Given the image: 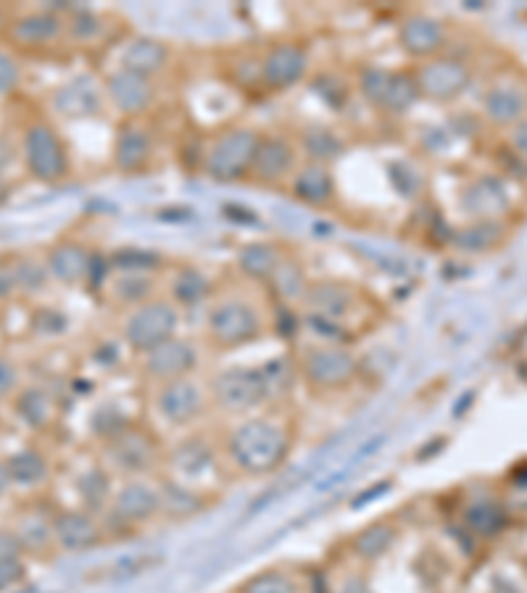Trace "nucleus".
Wrapping results in <instances>:
<instances>
[{
    "mask_svg": "<svg viewBox=\"0 0 527 593\" xmlns=\"http://www.w3.org/2000/svg\"><path fill=\"white\" fill-rule=\"evenodd\" d=\"M299 444V419L290 409H269L222 422L220 446L233 480H261L280 472Z\"/></svg>",
    "mask_w": 527,
    "mask_h": 593,
    "instance_id": "nucleus-2",
    "label": "nucleus"
},
{
    "mask_svg": "<svg viewBox=\"0 0 527 593\" xmlns=\"http://www.w3.org/2000/svg\"><path fill=\"white\" fill-rule=\"evenodd\" d=\"M103 96L109 114L116 116V122L124 119H148L156 114L161 103V82L130 69L103 71Z\"/></svg>",
    "mask_w": 527,
    "mask_h": 593,
    "instance_id": "nucleus-19",
    "label": "nucleus"
},
{
    "mask_svg": "<svg viewBox=\"0 0 527 593\" xmlns=\"http://www.w3.org/2000/svg\"><path fill=\"white\" fill-rule=\"evenodd\" d=\"M487 114H491L493 119H501V122H509V119H514L519 114V98L514 96L512 90H493L491 96H487V103H485Z\"/></svg>",
    "mask_w": 527,
    "mask_h": 593,
    "instance_id": "nucleus-39",
    "label": "nucleus"
},
{
    "mask_svg": "<svg viewBox=\"0 0 527 593\" xmlns=\"http://www.w3.org/2000/svg\"><path fill=\"white\" fill-rule=\"evenodd\" d=\"M167 438L148 419L130 417L109 433L98 435L96 461L114 480L156 478L161 472Z\"/></svg>",
    "mask_w": 527,
    "mask_h": 593,
    "instance_id": "nucleus-7",
    "label": "nucleus"
},
{
    "mask_svg": "<svg viewBox=\"0 0 527 593\" xmlns=\"http://www.w3.org/2000/svg\"><path fill=\"white\" fill-rule=\"evenodd\" d=\"M26 575V553L11 527H0V591L19 585Z\"/></svg>",
    "mask_w": 527,
    "mask_h": 593,
    "instance_id": "nucleus-36",
    "label": "nucleus"
},
{
    "mask_svg": "<svg viewBox=\"0 0 527 593\" xmlns=\"http://www.w3.org/2000/svg\"><path fill=\"white\" fill-rule=\"evenodd\" d=\"M158 150H161V132L154 116L124 119L116 122L114 141H111V169L122 177L148 175L156 167Z\"/></svg>",
    "mask_w": 527,
    "mask_h": 593,
    "instance_id": "nucleus-17",
    "label": "nucleus"
},
{
    "mask_svg": "<svg viewBox=\"0 0 527 593\" xmlns=\"http://www.w3.org/2000/svg\"><path fill=\"white\" fill-rule=\"evenodd\" d=\"M71 5H43L13 16L5 24V43L13 53H53L66 48V11Z\"/></svg>",
    "mask_w": 527,
    "mask_h": 593,
    "instance_id": "nucleus-18",
    "label": "nucleus"
},
{
    "mask_svg": "<svg viewBox=\"0 0 527 593\" xmlns=\"http://www.w3.org/2000/svg\"><path fill=\"white\" fill-rule=\"evenodd\" d=\"M203 354H206V346L201 340L180 333L175 338L164 340L161 346L135 356L132 367H135V374L143 382V388H154L161 385V382L201 374Z\"/></svg>",
    "mask_w": 527,
    "mask_h": 593,
    "instance_id": "nucleus-15",
    "label": "nucleus"
},
{
    "mask_svg": "<svg viewBox=\"0 0 527 593\" xmlns=\"http://www.w3.org/2000/svg\"><path fill=\"white\" fill-rule=\"evenodd\" d=\"M13 488H40L51 480V459L35 446H26L5 457Z\"/></svg>",
    "mask_w": 527,
    "mask_h": 593,
    "instance_id": "nucleus-34",
    "label": "nucleus"
},
{
    "mask_svg": "<svg viewBox=\"0 0 527 593\" xmlns=\"http://www.w3.org/2000/svg\"><path fill=\"white\" fill-rule=\"evenodd\" d=\"M158 485H161V523H184V519L198 517V514L206 512L214 504V499L171 483V480L161 478V474H158Z\"/></svg>",
    "mask_w": 527,
    "mask_h": 593,
    "instance_id": "nucleus-32",
    "label": "nucleus"
},
{
    "mask_svg": "<svg viewBox=\"0 0 527 593\" xmlns=\"http://www.w3.org/2000/svg\"><path fill=\"white\" fill-rule=\"evenodd\" d=\"M130 35V30L114 13L71 5L66 11V48L71 51H116V45Z\"/></svg>",
    "mask_w": 527,
    "mask_h": 593,
    "instance_id": "nucleus-21",
    "label": "nucleus"
},
{
    "mask_svg": "<svg viewBox=\"0 0 527 593\" xmlns=\"http://www.w3.org/2000/svg\"><path fill=\"white\" fill-rule=\"evenodd\" d=\"M11 533L22 544L26 557L56 551V540H53V506H26L16 517V523L11 525Z\"/></svg>",
    "mask_w": 527,
    "mask_h": 593,
    "instance_id": "nucleus-31",
    "label": "nucleus"
},
{
    "mask_svg": "<svg viewBox=\"0 0 527 593\" xmlns=\"http://www.w3.org/2000/svg\"><path fill=\"white\" fill-rule=\"evenodd\" d=\"M11 474H9V465H5V457H0V501L11 493Z\"/></svg>",
    "mask_w": 527,
    "mask_h": 593,
    "instance_id": "nucleus-41",
    "label": "nucleus"
},
{
    "mask_svg": "<svg viewBox=\"0 0 527 593\" xmlns=\"http://www.w3.org/2000/svg\"><path fill=\"white\" fill-rule=\"evenodd\" d=\"M19 158L30 180L45 188H56L71 177V150L61 130L51 119H32L19 137Z\"/></svg>",
    "mask_w": 527,
    "mask_h": 593,
    "instance_id": "nucleus-12",
    "label": "nucleus"
},
{
    "mask_svg": "<svg viewBox=\"0 0 527 593\" xmlns=\"http://www.w3.org/2000/svg\"><path fill=\"white\" fill-rule=\"evenodd\" d=\"M53 540L61 553H88L111 544V533L98 512L85 506H53Z\"/></svg>",
    "mask_w": 527,
    "mask_h": 593,
    "instance_id": "nucleus-22",
    "label": "nucleus"
},
{
    "mask_svg": "<svg viewBox=\"0 0 527 593\" xmlns=\"http://www.w3.org/2000/svg\"><path fill=\"white\" fill-rule=\"evenodd\" d=\"M285 193L306 209L333 211L340 201V188L338 180H335L333 164L309 161V158H303V164L293 175V180L288 182Z\"/></svg>",
    "mask_w": 527,
    "mask_h": 593,
    "instance_id": "nucleus-27",
    "label": "nucleus"
},
{
    "mask_svg": "<svg viewBox=\"0 0 527 593\" xmlns=\"http://www.w3.org/2000/svg\"><path fill=\"white\" fill-rule=\"evenodd\" d=\"M184 312L167 295L135 303L116 314V340L132 359L182 333Z\"/></svg>",
    "mask_w": 527,
    "mask_h": 593,
    "instance_id": "nucleus-10",
    "label": "nucleus"
},
{
    "mask_svg": "<svg viewBox=\"0 0 527 593\" xmlns=\"http://www.w3.org/2000/svg\"><path fill=\"white\" fill-rule=\"evenodd\" d=\"M264 130L254 124H222L198 143V171L220 184H246Z\"/></svg>",
    "mask_w": 527,
    "mask_h": 593,
    "instance_id": "nucleus-9",
    "label": "nucleus"
},
{
    "mask_svg": "<svg viewBox=\"0 0 527 593\" xmlns=\"http://www.w3.org/2000/svg\"><path fill=\"white\" fill-rule=\"evenodd\" d=\"M314 69V56L303 40L280 37L267 43L254 58V88L261 96H285L303 85Z\"/></svg>",
    "mask_w": 527,
    "mask_h": 593,
    "instance_id": "nucleus-13",
    "label": "nucleus"
},
{
    "mask_svg": "<svg viewBox=\"0 0 527 593\" xmlns=\"http://www.w3.org/2000/svg\"><path fill=\"white\" fill-rule=\"evenodd\" d=\"M514 145H517L519 154L527 156V122L519 124V127L514 130Z\"/></svg>",
    "mask_w": 527,
    "mask_h": 593,
    "instance_id": "nucleus-42",
    "label": "nucleus"
},
{
    "mask_svg": "<svg viewBox=\"0 0 527 593\" xmlns=\"http://www.w3.org/2000/svg\"><path fill=\"white\" fill-rule=\"evenodd\" d=\"M11 404L16 417L35 433H48L61 419V401L43 385H24Z\"/></svg>",
    "mask_w": 527,
    "mask_h": 593,
    "instance_id": "nucleus-30",
    "label": "nucleus"
},
{
    "mask_svg": "<svg viewBox=\"0 0 527 593\" xmlns=\"http://www.w3.org/2000/svg\"><path fill=\"white\" fill-rule=\"evenodd\" d=\"M290 250L285 243L280 240H250L243 243L235 254V275H240L243 280L256 282L267 290L269 280L277 275V269L285 264Z\"/></svg>",
    "mask_w": 527,
    "mask_h": 593,
    "instance_id": "nucleus-29",
    "label": "nucleus"
},
{
    "mask_svg": "<svg viewBox=\"0 0 527 593\" xmlns=\"http://www.w3.org/2000/svg\"><path fill=\"white\" fill-rule=\"evenodd\" d=\"M143 417L161 435L190 433L214 417L206 374H190V378L143 388Z\"/></svg>",
    "mask_w": 527,
    "mask_h": 593,
    "instance_id": "nucleus-8",
    "label": "nucleus"
},
{
    "mask_svg": "<svg viewBox=\"0 0 527 593\" xmlns=\"http://www.w3.org/2000/svg\"><path fill=\"white\" fill-rule=\"evenodd\" d=\"M161 478L171 483L190 488L201 496L220 499L224 485L233 483L227 465H224L220 430L209 427H195V430L175 435V440H167L161 461Z\"/></svg>",
    "mask_w": 527,
    "mask_h": 593,
    "instance_id": "nucleus-5",
    "label": "nucleus"
},
{
    "mask_svg": "<svg viewBox=\"0 0 527 593\" xmlns=\"http://www.w3.org/2000/svg\"><path fill=\"white\" fill-rule=\"evenodd\" d=\"M214 417L233 422L250 414L285 409L299 385L293 359H272L264 365H229L206 374Z\"/></svg>",
    "mask_w": 527,
    "mask_h": 593,
    "instance_id": "nucleus-4",
    "label": "nucleus"
},
{
    "mask_svg": "<svg viewBox=\"0 0 527 593\" xmlns=\"http://www.w3.org/2000/svg\"><path fill=\"white\" fill-rule=\"evenodd\" d=\"M233 593H306V578L293 567L277 564L254 572Z\"/></svg>",
    "mask_w": 527,
    "mask_h": 593,
    "instance_id": "nucleus-33",
    "label": "nucleus"
},
{
    "mask_svg": "<svg viewBox=\"0 0 527 593\" xmlns=\"http://www.w3.org/2000/svg\"><path fill=\"white\" fill-rule=\"evenodd\" d=\"M395 538H399V527L391 523H372L361 527V530L348 540V553H351L354 559H359V562L372 564L393 549Z\"/></svg>",
    "mask_w": 527,
    "mask_h": 593,
    "instance_id": "nucleus-35",
    "label": "nucleus"
},
{
    "mask_svg": "<svg viewBox=\"0 0 527 593\" xmlns=\"http://www.w3.org/2000/svg\"><path fill=\"white\" fill-rule=\"evenodd\" d=\"M414 85H417L419 101L433 103H448L464 92L467 82H470V71L459 58L451 56H435L427 61L412 66Z\"/></svg>",
    "mask_w": 527,
    "mask_h": 593,
    "instance_id": "nucleus-25",
    "label": "nucleus"
},
{
    "mask_svg": "<svg viewBox=\"0 0 527 593\" xmlns=\"http://www.w3.org/2000/svg\"><path fill=\"white\" fill-rule=\"evenodd\" d=\"M299 385L314 399H335L348 393L365 374L356 346L343 340L312 338L290 354Z\"/></svg>",
    "mask_w": 527,
    "mask_h": 593,
    "instance_id": "nucleus-6",
    "label": "nucleus"
},
{
    "mask_svg": "<svg viewBox=\"0 0 527 593\" xmlns=\"http://www.w3.org/2000/svg\"><path fill=\"white\" fill-rule=\"evenodd\" d=\"M395 43L408 61L422 64L427 58L444 56L448 32L440 19L425 11H408L395 24Z\"/></svg>",
    "mask_w": 527,
    "mask_h": 593,
    "instance_id": "nucleus-24",
    "label": "nucleus"
},
{
    "mask_svg": "<svg viewBox=\"0 0 527 593\" xmlns=\"http://www.w3.org/2000/svg\"><path fill=\"white\" fill-rule=\"evenodd\" d=\"M295 314L306 322L314 338L356 346L361 335L380 325L385 309L359 282L343 277H312Z\"/></svg>",
    "mask_w": 527,
    "mask_h": 593,
    "instance_id": "nucleus-3",
    "label": "nucleus"
},
{
    "mask_svg": "<svg viewBox=\"0 0 527 593\" xmlns=\"http://www.w3.org/2000/svg\"><path fill=\"white\" fill-rule=\"evenodd\" d=\"M272 299L240 275L222 277L201 309V343L211 354H235L274 333Z\"/></svg>",
    "mask_w": 527,
    "mask_h": 593,
    "instance_id": "nucleus-1",
    "label": "nucleus"
},
{
    "mask_svg": "<svg viewBox=\"0 0 527 593\" xmlns=\"http://www.w3.org/2000/svg\"><path fill=\"white\" fill-rule=\"evenodd\" d=\"M295 135H299L303 158H309V161L335 164V158L343 154L340 135L329 127H309L306 132L295 130Z\"/></svg>",
    "mask_w": 527,
    "mask_h": 593,
    "instance_id": "nucleus-37",
    "label": "nucleus"
},
{
    "mask_svg": "<svg viewBox=\"0 0 527 593\" xmlns=\"http://www.w3.org/2000/svg\"><path fill=\"white\" fill-rule=\"evenodd\" d=\"M216 282L220 280H211L206 269L195 267V264H171V267H167V272H164L161 293L188 314L190 309L206 306Z\"/></svg>",
    "mask_w": 527,
    "mask_h": 593,
    "instance_id": "nucleus-28",
    "label": "nucleus"
},
{
    "mask_svg": "<svg viewBox=\"0 0 527 593\" xmlns=\"http://www.w3.org/2000/svg\"><path fill=\"white\" fill-rule=\"evenodd\" d=\"M103 523L111 540L137 536L161 523V485L156 478L116 480L114 493L103 510Z\"/></svg>",
    "mask_w": 527,
    "mask_h": 593,
    "instance_id": "nucleus-11",
    "label": "nucleus"
},
{
    "mask_svg": "<svg viewBox=\"0 0 527 593\" xmlns=\"http://www.w3.org/2000/svg\"><path fill=\"white\" fill-rule=\"evenodd\" d=\"M24 82V69L11 48H0V101L16 96Z\"/></svg>",
    "mask_w": 527,
    "mask_h": 593,
    "instance_id": "nucleus-38",
    "label": "nucleus"
},
{
    "mask_svg": "<svg viewBox=\"0 0 527 593\" xmlns=\"http://www.w3.org/2000/svg\"><path fill=\"white\" fill-rule=\"evenodd\" d=\"M24 388L22 372H19L16 361L0 354V401H13V395Z\"/></svg>",
    "mask_w": 527,
    "mask_h": 593,
    "instance_id": "nucleus-40",
    "label": "nucleus"
},
{
    "mask_svg": "<svg viewBox=\"0 0 527 593\" xmlns=\"http://www.w3.org/2000/svg\"><path fill=\"white\" fill-rule=\"evenodd\" d=\"M354 88L374 114L385 119L406 116L408 111H412V105L419 103L412 66H399V69L365 66V69H359V75H356Z\"/></svg>",
    "mask_w": 527,
    "mask_h": 593,
    "instance_id": "nucleus-14",
    "label": "nucleus"
},
{
    "mask_svg": "<svg viewBox=\"0 0 527 593\" xmlns=\"http://www.w3.org/2000/svg\"><path fill=\"white\" fill-rule=\"evenodd\" d=\"M303 164V150L295 130H264L246 184L264 190H285Z\"/></svg>",
    "mask_w": 527,
    "mask_h": 593,
    "instance_id": "nucleus-16",
    "label": "nucleus"
},
{
    "mask_svg": "<svg viewBox=\"0 0 527 593\" xmlns=\"http://www.w3.org/2000/svg\"><path fill=\"white\" fill-rule=\"evenodd\" d=\"M119 69L137 71L150 79L161 82L175 66V48L167 40H158L154 35H130L116 45V64Z\"/></svg>",
    "mask_w": 527,
    "mask_h": 593,
    "instance_id": "nucleus-26",
    "label": "nucleus"
},
{
    "mask_svg": "<svg viewBox=\"0 0 527 593\" xmlns=\"http://www.w3.org/2000/svg\"><path fill=\"white\" fill-rule=\"evenodd\" d=\"M51 109L53 114L66 119V122H85V119H101L109 114L103 96V77L90 75H75L66 82L58 85L51 92Z\"/></svg>",
    "mask_w": 527,
    "mask_h": 593,
    "instance_id": "nucleus-23",
    "label": "nucleus"
},
{
    "mask_svg": "<svg viewBox=\"0 0 527 593\" xmlns=\"http://www.w3.org/2000/svg\"><path fill=\"white\" fill-rule=\"evenodd\" d=\"M51 282L64 288H92L101 277V259L88 243L77 237H58L43 256Z\"/></svg>",
    "mask_w": 527,
    "mask_h": 593,
    "instance_id": "nucleus-20",
    "label": "nucleus"
}]
</instances>
